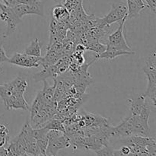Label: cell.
Wrapping results in <instances>:
<instances>
[{
	"label": "cell",
	"instance_id": "obj_1",
	"mask_svg": "<svg viewBox=\"0 0 156 156\" xmlns=\"http://www.w3.org/2000/svg\"><path fill=\"white\" fill-rule=\"evenodd\" d=\"M27 86V81L20 76L11 82L0 84V98L3 101L6 109L30 110V107L24 97Z\"/></svg>",
	"mask_w": 156,
	"mask_h": 156
},
{
	"label": "cell",
	"instance_id": "obj_2",
	"mask_svg": "<svg viewBox=\"0 0 156 156\" xmlns=\"http://www.w3.org/2000/svg\"><path fill=\"white\" fill-rule=\"evenodd\" d=\"M155 53H152L143 67V72L147 76L148 85L146 92L143 94L145 98H149L155 107L156 92V62Z\"/></svg>",
	"mask_w": 156,
	"mask_h": 156
},
{
	"label": "cell",
	"instance_id": "obj_3",
	"mask_svg": "<svg viewBox=\"0 0 156 156\" xmlns=\"http://www.w3.org/2000/svg\"><path fill=\"white\" fill-rule=\"evenodd\" d=\"M48 144L46 149V155H57L60 149L69 147L71 145V142L69 137L64 133L57 130H48L47 133Z\"/></svg>",
	"mask_w": 156,
	"mask_h": 156
},
{
	"label": "cell",
	"instance_id": "obj_4",
	"mask_svg": "<svg viewBox=\"0 0 156 156\" xmlns=\"http://www.w3.org/2000/svg\"><path fill=\"white\" fill-rule=\"evenodd\" d=\"M127 18H125L120 22L119 27L115 32L110 34L108 37L106 49L120 51H133L131 47L127 44L124 37V24Z\"/></svg>",
	"mask_w": 156,
	"mask_h": 156
},
{
	"label": "cell",
	"instance_id": "obj_5",
	"mask_svg": "<svg viewBox=\"0 0 156 156\" xmlns=\"http://www.w3.org/2000/svg\"><path fill=\"white\" fill-rule=\"evenodd\" d=\"M127 18V5L124 2H114L110 12L101 18V27L109 26L116 22H120Z\"/></svg>",
	"mask_w": 156,
	"mask_h": 156
},
{
	"label": "cell",
	"instance_id": "obj_6",
	"mask_svg": "<svg viewBox=\"0 0 156 156\" xmlns=\"http://www.w3.org/2000/svg\"><path fill=\"white\" fill-rule=\"evenodd\" d=\"M0 19L5 22L7 25L5 33L3 35L5 37H7L14 33L18 24L21 21V19H19L15 15L12 8L9 7L2 2H0Z\"/></svg>",
	"mask_w": 156,
	"mask_h": 156
},
{
	"label": "cell",
	"instance_id": "obj_7",
	"mask_svg": "<svg viewBox=\"0 0 156 156\" xmlns=\"http://www.w3.org/2000/svg\"><path fill=\"white\" fill-rule=\"evenodd\" d=\"M15 15L21 19L24 15H37L44 16V3L41 0H36L30 4H20L12 7Z\"/></svg>",
	"mask_w": 156,
	"mask_h": 156
},
{
	"label": "cell",
	"instance_id": "obj_8",
	"mask_svg": "<svg viewBox=\"0 0 156 156\" xmlns=\"http://www.w3.org/2000/svg\"><path fill=\"white\" fill-rule=\"evenodd\" d=\"M41 57L29 56L24 53H16L12 57L9 58L8 62L25 68H37L41 65Z\"/></svg>",
	"mask_w": 156,
	"mask_h": 156
},
{
	"label": "cell",
	"instance_id": "obj_9",
	"mask_svg": "<svg viewBox=\"0 0 156 156\" xmlns=\"http://www.w3.org/2000/svg\"><path fill=\"white\" fill-rule=\"evenodd\" d=\"M128 101L130 105L129 111L128 114L135 116L139 115L140 114L146 101V98L143 96V94H136V95H133L132 98L128 99Z\"/></svg>",
	"mask_w": 156,
	"mask_h": 156
},
{
	"label": "cell",
	"instance_id": "obj_10",
	"mask_svg": "<svg viewBox=\"0 0 156 156\" xmlns=\"http://www.w3.org/2000/svg\"><path fill=\"white\" fill-rule=\"evenodd\" d=\"M135 54L134 51H120V50H114L106 49L104 52L100 54H97L95 56V59H105L107 60H111L115 59L116 57L123 55H132Z\"/></svg>",
	"mask_w": 156,
	"mask_h": 156
},
{
	"label": "cell",
	"instance_id": "obj_11",
	"mask_svg": "<svg viewBox=\"0 0 156 156\" xmlns=\"http://www.w3.org/2000/svg\"><path fill=\"white\" fill-rule=\"evenodd\" d=\"M24 53L29 56L41 57V45L40 43V40L38 38H35L31 41L30 44L26 47Z\"/></svg>",
	"mask_w": 156,
	"mask_h": 156
},
{
	"label": "cell",
	"instance_id": "obj_12",
	"mask_svg": "<svg viewBox=\"0 0 156 156\" xmlns=\"http://www.w3.org/2000/svg\"><path fill=\"white\" fill-rule=\"evenodd\" d=\"M127 3V18H136L140 15L142 10L144 9V8L139 6L136 3L134 2V0H126Z\"/></svg>",
	"mask_w": 156,
	"mask_h": 156
},
{
	"label": "cell",
	"instance_id": "obj_13",
	"mask_svg": "<svg viewBox=\"0 0 156 156\" xmlns=\"http://www.w3.org/2000/svg\"><path fill=\"white\" fill-rule=\"evenodd\" d=\"M53 16L58 21H64L69 17V12L65 5H58L53 9Z\"/></svg>",
	"mask_w": 156,
	"mask_h": 156
},
{
	"label": "cell",
	"instance_id": "obj_14",
	"mask_svg": "<svg viewBox=\"0 0 156 156\" xmlns=\"http://www.w3.org/2000/svg\"><path fill=\"white\" fill-rule=\"evenodd\" d=\"M41 127L46 128L48 130H57L66 133L65 125L61 120H49Z\"/></svg>",
	"mask_w": 156,
	"mask_h": 156
},
{
	"label": "cell",
	"instance_id": "obj_15",
	"mask_svg": "<svg viewBox=\"0 0 156 156\" xmlns=\"http://www.w3.org/2000/svg\"><path fill=\"white\" fill-rule=\"evenodd\" d=\"M9 58L8 57L7 55H6L5 51L4 48L2 47V44H0V73L2 71L1 69V65L3 62H8Z\"/></svg>",
	"mask_w": 156,
	"mask_h": 156
},
{
	"label": "cell",
	"instance_id": "obj_16",
	"mask_svg": "<svg viewBox=\"0 0 156 156\" xmlns=\"http://www.w3.org/2000/svg\"><path fill=\"white\" fill-rule=\"evenodd\" d=\"M146 2V6L149 7L154 13L156 12V0H143Z\"/></svg>",
	"mask_w": 156,
	"mask_h": 156
},
{
	"label": "cell",
	"instance_id": "obj_17",
	"mask_svg": "<svg viewBox=\"0 0 156 156\" xmlns=\"http://www.w3.org/2000/svg\"><path fill=\"white\" fill-rule=\"evenodd\" d=\"M134 2H135L136 3L137 5H138L139 6H140V7H143V8H146L147 6H146V5L145 4L144 2L143 1V0H134Z\"/></svg>",
	"mask_w": 156,
	"mask_h": 156
},
{
	"label": "cell",
	"instance_id": "obj_18",
	"mask_svg": "<svg viewBox=\"0 0 156 156\" xmlns=\"http://www.w3.org/2000/svg\"><path fill=\"white\" fill-rule=\"evenodd\" d=\"M23 156H30V155H24ZM38 156H54V155H38Z\"/></svg>",
	"mask_w": 156,
	"mask_h": 156
}]
</instances>
